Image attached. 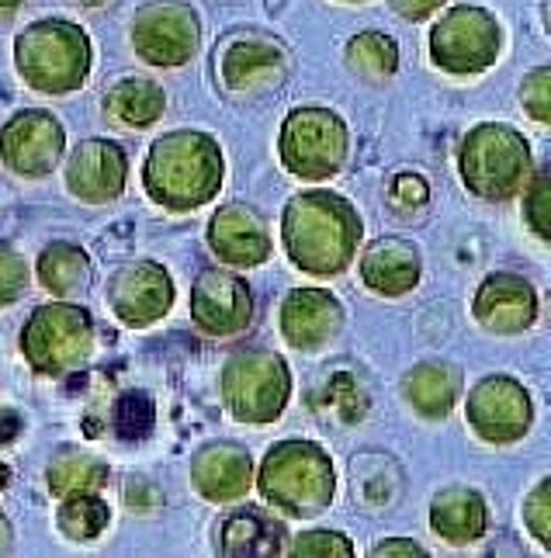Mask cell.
<instances>
[{
    "mask_svg": "<svg viewBox=\"0 0 551 558\" xmlns=\"http://www.w3.org/2000/svg\"><path fill=\"white\" fill-rule=\"evenodd\" d=\"M360 240H365V219L357 205L336 191H298L281 211L284 257L309 278H340L354 264Z\"/></svg>",
    "mask_w": 551,
    "mask_h": 558,
    "instance_id": "obj_1",
    "label": "cell"
},
{
    "mask_svg": "<svg viewBox=\"0 0 551 558\" xmlns=\"http://www.w3.org/2000/svg\"><path fill=\"white\" fill-rule=\"evenodd\" d=\"M225 181V157L216 136L198 129H174L154 140L143 163L149 202L184 216L212 202Z\"/></svg>",
    "mask_w": 551,
    "mask_h": 558,
    "instance_id": "obj_2",
    "label": "cell"
},
{
    "mask_svg": "<svg viewBox=\"0 0 551 558\" xmlns=\"http://www.w3.org/2000/svg\"><path fill=\"white\" fill-rule=\"evenodd\" d=\"M254 483L264 504L289 521H313L327 513L336 496V465L316 440H278L268 448Z\"/></svg>",
    "mask_w": 551,
    "mask_h": 558,
    "instance_id": "obj_3",
    "label": "cell"
},
{
    "mask_svg": "<svg viewBox=\"0 0 551 558\" xmlns=\"http://www.w3.org/2000/svg\"><path fill=\"white\" fill-rule=\"evenodd\" d=\"M14 70L32 90L49 98L81 90L94 70L87 28L70 17H39L14 35Z\"/></svg>",
    "mask_w": 551,
    "mask_h": 558,
    "instance_id": "obj_4",
    "label": "cell"
},
{
    "mask_svg": "<svg viewBox=\"0 0 551 558\" xmlns=\"http://www.w3.org/2000/svg\"><path fill=\"white\" fill-rule=\"evenodd\" d=\"M462 184L482 202H510L535 174V153L524 132L506 122H479L465 132L458 146Z\"/></svg>",
    "mask_w": 551,
    "mask_h": 558,
    "instance_id": "obj_5",
    "label": "cell"
},
{
    "mask_svg": "<svg viewBox=\"0 0 551 558\" xmlns=\"http://www.w3.org/2000/svg\"><path fill=\"white\" fill-rule=\"evenodd\" d=\"M17 348L35 375L66 378L94 357V316L87 313V305L66 299L35 305L22 326Z\"/></svg>",
    "mask_w": 551,
    "mask_h": 558,
    "instance_id": "obj_6",
    "label": "cell"
},
{
    "mask_svg": "<svg viewBox=\"0 0 551 558\" xmlns=\"http://www.w3.org/2000/svg\"><path fill=\"white\" fill-rule=\"evenodd\" d=\"M351 132L347 122L333 108L302 105L284 114L278 132V157L281 167L298 181H330L347 163Z\"/></svg>",
    "mask_w": 551,
    "mask_h": 558,
    "instance_id": "obj_7",
    "label": "cell"
},
{
    "mask_svg": "<svg viewBox=\"0 0 551 558\" xmlns=\"http://www.w3.org/2000/svg\"><path fill=\"white\" fill-rule=\"evenodd\" d=\"M506 32L500 17L482 4H451L437 17L427 49L430 63L448 76H482L500 63Z\"/></svg>",
    "mask_w": 551,
    "mask_h": 558,
    "instance_id": "obj_8",
    "label": "cell"
},
{
    "mask_svg": "<svg viewBox=\"0 0 551 558\" xmlns=\"http://www.w3.org/2000/svg\"><path fill=\"white\" fill-rule=\"evenodd\" d=\"M219 396L233 420L268 427V423L281 420V413L289 410L292 399L289 361L264 348L240 351L222 364Z\"/></svg>",
    "mask_w": 551,
    "mask_h": 558,
    "instance_id": "obj_9",
    "label": "cell"
},
{
    "mask_svg": "<svg viewBox=\"0 0 551 558\" xmlns=\"http://www.w3.org/2000/svg\"><path fill=\"white\" fill-rule=\"evenodd\" d=\"M132 49L157 70L187 66L201 49V17L187 0H149L132 22Z\"/></svg>",
    "mask_w": 551,
    "mask_h": 558,
    "instance_id": "obj_10",
    "label": "cell"
},
{
    "mask_svg": "<svg viewBox=\"0 0 551 558\" xmlns=\"http://www.w3.org/2000/svg\"><path fill=\"white\" fill-rule=\"evenodd\" d=\"M465 420L486 445H517L535 427V399L513 375H486L468 389Z\"/></svg>",
    "mask_w": 551,
    "mask_h": 558,
    "instance_id": "obj_11",
    "label": "cell"
},
{
    "mask_svg": "<svg viewBox=\"0 0 551 558\" xmlns=\"http://www.w3.org/2000/svg\"><path fill=\"white\" fill-rule=\"evenodd\" d=\"M66 153V129L46 108H22L0 125V163L25 181L49 178Z\"/></svg>",
    "mask_w": 551,
    "mask_h": 558,
    "instance_id": "obj_12",
    "label": "cell"
},
{
    "mask_svg": "<svg viewBox=\"0 0 551 558\" xmlns=\"http://www.w3.org/2000/svg\"><path fill=\"white\" fill-rule=\"evenodd\" d=\"M174 278L157 260H132L108 278V305L128 330H146L174 310Z\"/></svg>",
    "mask_w": 551,
    "mask_h": 558,
    "instance_id": "obj_13",
    "label": "cell"
},
{
    "mask_svg": "<svg viewBox=\"0 0 551 558\" xmlns=\"http://www.w3.org/2000/svg\"><path fill=\"white\" fill-rule=\"evenodd\" d=\"M254 288L230 267H205L192 284V323L208 337H236L254 323Z\"/></svg>",
    "mask_w": 551,
    "mask_h": 558,
    "instance_id": "obj_14",
    "label": "cell"
},
{
    "mask_svg": "<svg viewBox=\"0 0 551 558\" xmlns=\"http://www.w3.org/2000/svg\"><path fill=\"white\" fill-rule=\"evenodd\" d=\"M347 310L330 288H292L281 299L278 330L292 351L316 354L344 333Z\"/></svg>",
    "mask_w": 551,
    "mask_h": 558,
    "instance_id": "obj_15",
    "label": "cell"
},
{
    "mask_svg": "<svg viewBox=\"0 0 551 558\" xmlns=\"http://www.w3.org/2000/svg\"><path fill=\"white\" fill-rule=\"evenodd\" d=\"M541 299L538 288L524 275L513 271H492L475 288L472 316L492 337H521L538 323Z\"/></svg>",
    "mask_w": 551,
    "mask_h": 558,
    "instance_id": "obj_16",
    "label": "cell"
},
{
    "mask_svg": "<svg viewBox=\"0 0 551 558\" xmlns=\"http://www.w3.org/2000/svg\"><path fill=\"white\" fill-rule=\"evenodd\" d=\"M205 236L212 254L225 267H236V271H254V267L268 264L274 254L268 219L246 202H225L222 208H216Z\"/></svg>",
    "mask_w": 551,
    "mask_h": 558,
    "instance_id": "obj_17",
    "label": "cell"
},
{
    "mask_svg": "<svg viewBox=\"0 0 551 558\" xmlns=\"http://www.w3.org/2000/svg\"><path fill=\"white\" fill-rule=\"evenodd\" d=\"M128 181V157L115 140L94 136L73 146L66 160V187L84 205H111Z\"/></svg>",
    "mask_w": 551,
    "mask_h": 558,
    "instance_id": "obj_18",
    "label": "cell"
},
{
    "mask_svg": "<svg viewBox=\"0 0 551 558\" xmlns=\"http://www.w3.org/2000/svg\"><path fill=\"white\" fill-rule=\"evenodd\" d=\"M284 70H289V52L268 35L243 32V35H233L225 46H219L222 84L236 94L268 90L284 81Z\"/></svg>",
    "mask_w": 551,
    "mask_h": 558,
    "instance_id": "obj_19",
    "label": "cell"
},
{
    "mask_svg": "<svg viewBox=\"0 0 551 558\" xmlns=\"http://www.w3.org/2000/svg\"><path fill=\"white\" fill-rule=\"evenodd\" d=\"M254 454L236 440H212L192 458V486L205 504H236L254 486Z\"/></svg>",
    "mask_w": 551,
    "mask_h": 558,
    "instance_id": "obj_20",
    "label": "cell"
},
{
    "mask_svg": "<svg viewBox=\"0 0 551 558\" xmlns=\"http://www.w3.org/2000/svg\"><path fill=\"white\" fill-rule=\"evenodd\" d=\"M357 275L371 295L403 299V295L416 292V284L424 278L420 246L403 236H378L360 250Z\"/></svg>",
    "mask_w": 551,
    "mask_h": 558,
    "instance_id": "obj_21",
    "label": "cell"
},
{
    "mask_svg": "<svg viewBox=\"0 0 551 558\" xmlns=\"http://www.w3.org/2000/svg\"><path fill=\"white\" fill-rule=\"evenodd\" d=\"M430 531L451 548H468L489 531L486 496L472 486H448L430 499Z\"/></svg>",
    "mask_w": 551,
    "mask_h": 558,
    "instance_id": "obj_22",
    "label": "cell"
},
{
    "mask_svg": "<svg viewBox=\"0 0 551 558\" xmlns=\"http://www.w3.org/2000/svg\"><path fill=\"white\" fill-rule=\"evenodd\" d=\"M462 392V372L448 361H420L403 378V396L424 420H444Z\"/></svg>",
    "mask_w": 551,
    "mask_h": 558,
    "instance_id": "obj_23",
    "label": "cell"
},
{
    "mask_svg": "<svg viewBox=\"0 0 551 558\" xmlns=\"http://www.w3.org/2000/svg\"><path fill=\"white\" fill-rule=\"evenodd\" d=\"M167 90L149 76H122L105 94V114L125 129H149L163 119Z\"/></svg>",
    "mask_w": 551,
    "mask_h": 558,
    "instance_id": "obj_24",
    "label": "cell"
},
{
    "mask_svg": "<svg viewBox=\"0 0 551 558\" xmlns=\"http://www.w3.org/2000/svg\"><path fill=\"white\" fill-rule=\"evenodd\" d=\"M219 527L222 555H284V545H289L284 524L260 510H240L225 517Z\"/></svg>",
    "mask_w": 551,
    "mask_h": 558,
    "instance_id": "obj_25",
    "label": "cell"
},
{
    "mask_svg": "<svg viewBox=\"0 0 551 558\" xmlns=\"http://www.w3.org/2000/svg\"><path fill=\"white\" fill-rule=\"evenodd\" d=\"M35 278H39V284L56 299L81 295L90 281L87 250L77 243H66V240L49 243L39 254V260H35Z\"/></svg>",
    "mask_w": 551,
    "mask_h": 558,
    "instance_id": "obj_26",
    "label": "cell"
},
{
    "mask_svg": "<svg viewBox=\"0 0 551 558\" xmlns=\"http://www.w3.org/2000/svg\"><path fill=\"white\" fill-rule=\"evenodd\" d=\"M344 63L354 76L368 84H385L399 73V43L389 32H357L344 46Z\"/></svg>",
    "mask_w": 551,
    "mask_h": 558,
    "instance_id": "obj_27",
    "label": "cell"
},
{
    "mask_svg": "<svg viewBox=\"0 0 551 558\" xmlns=\"http://www.w3.org/2000/svg\"><path fill=\"white\" fill-rule=\"evenodd\" d=\"M111 524V507L101 493H70L63 496L60 510H56V527L66 542H98Z\"/></svg>",
    "mask_w": 551,
    "mask_h": 558,
    "instance_id": "obj_28",
    "label": "cell"
},
{
    "mask_svg": "<svg viewBox=\"0 0 551 558\" xmlns=\"http://www.w3.org/2000/svg\"><path fill=\"white\" fill-rule=\"evenodd\" d=\"M108 465L101 458L90 454H63L56 458L46 472V486L52 496H70V493H101L108 486Z\"/></svg>",
    "mask_w": 551,
    "mask_h": 558,
    "instance_id": "obj_29",
    "label": "cell"
},
{
    "mask_svg": "<svg viewBox=\"0 0 551 558\" xmlns=\"http://www.w3.org/2000/svg\"><path fill=\"white\" fill-rule=\"evenodd\" d=\"M524 222H527V229L535 233L541 243H548L551 240V211H548V205H551V174H548V167H538L535 174H530V181L524 184Z\"/></svg>",
    "mask_w": 551,
    "mask_h": 558,
    "instance_id": "obj_30",
    "label": "cell"
},
{
    "mask_svg": "<svg viewBox=\"0 0 551 558\" xmlns=\"http://www.w3.org/2000/svg\"><path fill=\"white\" fill-rule=\"evenodd\" d=\"M284 555L295 558H347L354 555V542L340 531H327V527H313L295 534L289 545H284Z\"/></svg>",
    "mask_w": 551,
    "mask_h": 558,
    "instance_id": "obj_31",
    "label": "cell"
},
{
    "mask_svg": "<svg viewBox=\"0 0 551 558\" xmlns=\"http://www.w3.org/2000/svg\"><path fill=\"white\" fill-rule=\"evenodd\" d=\"M154 430V402L139 392H128L115 407V434L125 440H139Z\"/></svg>",
    "mask_w": 551,
    "mask_h": 558,
    "instance_id": "obj_32",
    "label": "cell"
},
{
    "mask_svg": "<svg viewBox=\"0 0 551 558\" xmlns=\"http://www.w3.org/2000/svg\"><path fill=\"white\" fill-rule=\"evenodd\" d=\"M28 260L11 243H0V310H8L28 292Z\"/></svg>",
    "mask_w": 551,
    "mask_h": 558,
    "instance_id": "obj_33",
    "label": "cell"
},
{
    "mask_svg": "<svg viewBox=\"0 0 551 558\" xmlns=\"http://www.w3.org/2000/svg\"><path fill=\"white\" fill-rule=\"evenodd\" d=\"M548 496H551V483L541 478V483L535 486V493L524 499V524L530 534H535V542L544 551L551 548V499Z\"/></svg>",
    "mask_w": 551,
    "mask_h": 558,
    "instance_id": "obj_34",
    "label": "cell"
},
{
    "mask_svg": "<svg viewBox=\"0 0 551 558\" xmlns=\"http://www.w3.org/2000/svg\"><path fill=\"white\" fill-rule=\"evenodd\" d=\"M551 73L548 66H538V70H530L524 81H521V105L524 111L530 114L535 122H548L551 119V105H548V90H551Z\"/></svg>",
    "mask_w": 551,
    "mask_h": 558,
    "instance_id": "obj_35",
    "label": "cell"
},
{
    "mask_svg": "<svg viewBox=\"0 0 551 558\" xmlns=\"http://www.w3.org/2000/svg\"><path fill=\"white\" fill-rule=\"evenodd\" d=\"M392 195L399 205H406V208H424L430 198V187L420 174H399L392 181Z\"/></svg>",
    "mask_w": 551,
    "mask_h": 558,
    "instance_id": "obj_36",
    "label": "cell"
},
{
    "mask_svg": "<svg viewBox=\"0 0 551 558\" xmlns=\"http://www.w3.org/2000/svg\"><path fill=\"white\" fill-rule=\"evenodd\" d=\"M444 4H448V0H389V8L403 17V22H413V25L430 22V17Z\"/></svg>",
    "mask_w": 551,
    "mask_h": 558,
    "instance_id": "obj_37",
    "label": "cell"
},
{
    "mask_svg": "<svg viewBox=\"0 0 551 558\" xmlns=\"http://www.w3.org/2000/svg\"><path fill=\"white\" fill-rule=\"evenodd\" d=\"M375 558H427V548L420 542H413V537H385V542H378L371 548Z\"/></svg>",
    "mask_w": 551,
    "mask_h": 558,
    "instance_id": "obj_38",
    "label": "cell"
},
{
    "mask_svg": "<svg viewBox=\"0 0 551 558\" xmlns=\"http://www.w3.org/2000/svg\"><path fill=\"white\" fill-rule=\"evenodd\" d=\"M11 548H14V527L8 521V513L0 510V555H11Z\"/></svg>",
    "mask_w": 551,
    "mask_h": 558,
    "instance_id": "obj_39",
    "label": "cell"
},
{
    "mask_svg": "<svg viewBox=\"0 0 551 558\" xmlns=\"http://www.w3.org/2000/svg\"><path fill=\"white\" fill-rule=\"evenodd\" d=\"M8 483V469L4 465H0V486H4Z\"/></svg>",
    "mask_w": 551,
    "mask_h": 558,
    "instance_id": "obj_40",
    "label": "cell"
},
{
    "mask_svg": "<svg viewBox=\"0 0 551 558\" xmlns=\"http://www.w3.org/2000/svg\"><path fill=\"white\" fill-rule=\"evenodd\" d=\"M340 4H368V0H340Z\"/></svg>",
    "mask_w": 551,
    "mask_h": 558,
    "instance_id": "obj_41",
    "label": "cell"
}]
</instances>
